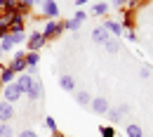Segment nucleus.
Listing matches in <instances>:
<instances>
[{"instance_id":"nucleus-1","label":"nucleus","mask_w":153,"mask_h":137,"mask_svg":"<svg viewBox=\"0 0 153 137\" xmlns=\"http://www.w3.org/2000/svg\"><path fill=\"white\" fill-rule=\"evenodd\" d=\"M45 40H52V38H59L61 33H64V21L59 19H47V24L42 26V31H40Z\"/></svg>"},{"instance_id":"nucleus-2","label":"nucleus","mask_w":153,"mask_h":137,"mask_svg":"<svg viewBox=\"0 0 153 137\" xmlns=\"http://www.w3.org/2000/svg\"><path fill=\"white\" fill-rule=\"evenodd\" d=\"M24 38H26L24 33H7V36L0 38V50H2V52H12L17 45L24 43Z\"/></svg>"},{"instance_id":"nucleus-3","label":"nucleus","mask_w":153,"mask_h":137,"mask_svg":"<svg viewBox=\"0 0 153 137\" xmlns=\"http://www.w3.org/2000/svg\"><path fill=\"white\" fill-rule=\"evenodd\" d=\"M7 66H10L14 73H24V71L28 69V64H26V50H17V52H14V59H12Z\"/></svg>"},{"instance_id":"nucleus-4","label":"nucleus","mask_w":153,"mask_h":137,"mask_svg":"<svg viewBox=\"0 0 153 137\" xmlns=\"http://www.w3.org/2000/svg\"><path fill=\"white\" fill-rule=\"evenodd\" d=\"M45 43H47L45 36H42L40 31H33V33L28 36V40H26V52H40Z\"/></svg>"},{"instance_id":"nucleus-5","label":"nucleus","mask_w":153,"mask_h":137,"mask_svg":"<svg viewBox=\"0 0 153 137\" xmlns=\"http://www.w3.org/2000/svg\"><path fill=\"white\" fill-rule=\"evenodd\" d=\"M0 95H2V99H5V102H10V104H14V102H17L19 97H24L17 83H10V85H2V92H0Z\"/></svg>"},{"instance_id":"nucleus-6","label":"nucleus","mask_w":153,"mask_h":137,"mask_svg":"<svg viewBox=\"0 0 153 137\" xmlns=\"http://www.w3.org/2000/svg\"><path fill=\"white\" fill-rule=\"evenodd\" d=\"M40 12H42L45 19H59V5H57V0H45L42 7H40Z\"/></svg>"},{"instance_id":"nucleus-7","label":"nucleus","mask_w":153,"mask_h":137,"mask_svg":"<svg viewBox=\"0 0 153 137\" xmlns=\"http://www.w3.org/2000/svg\"><path fill=\"white\" fill-rule=\"evenodd\" d=\"M26 28V17L24 14H10V33H24Z\"/></svg>"},{"instance_id":"nucleus-8","label":"nucleus","mask_w":153,"mask_h":137,"mask_svg":"<svg viewBox=\"0 0 153 137\" xmlns=\"http://www.w3.org/2000/svg\"><path fill=\"white\" fill-rule=\"evenodd\" d=\"M14 118V104H10V102H0V123H10Z\"/></svg>"},{"instance_id":"nucleus-9","label":"nucleus","mask_w":153,"mask_h":137,"mask_svg":"<svg viewBox=\"0 0 153 137\" xmlns=\"http://www.w3.org/2000/svg\"><path fill=\"white\" fill-rule=\"evenodd\" d=\"M59 88L64 90V92H76L78 90V80L73 76H68V73H64L61 78H59Z\"/></svg>"},{"instance_id":"nucleus-10","label":"nucleus","mask_w":153,"mask_h":137,"mask_svg":"<svg viewBox=\"0 0 153 137\" xmlns=\"http://www.w3.org/2000/svg\"><path fill=\"white\" fill-rule=\"evenodd\" d=\"M90 106H92V111H94V114L104 116V114L108 111V106H111V104H108V99H106V97H92V104H90Z\"/></svg>"},{"instance_id":"nucleus-11","label":"nucleus","mask_w":153,"mask_h":137,"mask_svg":"<svg viewBox=\"0 0 153 137\" xmlns=\"http://www.w3.org/2000/svg\"><path fill=\"white\" fill-rule=\"evenodd\" d=\"M33 80L36 78H31L28 73H19V78L14 80L17 85H19V90H21V95H28V90L33 88Z\"/></svg>"},{"instance_id":"nucleus-12","label":"nucleus","mask_w":153,"mask_h":137,"mask_svg":"<svg viewBox=\"0 0 153 137\" xmlns=\"http://www.w3.org/2000/svg\"><path fill=\"white\" fill-rule=\"evenodd\" d=\"M73 99L78 102V106H90L92 104V95L87 90H76L73 92Z\"/></svg>"},{"instance_id":"nucleus-13","label":"nucleus","mask_w":153,"mask_h":137,"mask_svg":"<svg viewBox=\"0 0 153 137\" xmlns=\"http://www.w3.org/2000/svg\"><path fill=\"white\" fill-rule=\"evenodd\" d=\"M101 26L108 31V36H111V33H113V36H123V33H125V31H123V26H120V21H113V19L104 21Z\"/></svg>"},{"instance_id":"nucleus-14","label":"nucleus","mask_w":153,"mask_h":137,"mask_svg":"<svg viewBox=\"0 0 153 137\" xmlns=\"http://www.w3.org/2000/svg\"><path fill=\"white\" fill-rule=\"evenodd\" d=\"M108 38H111V36H108V31H106L104 26H97L94 31H92V40H94V43H99V45H104Z\"/></svg>"},{"instance_id":"nucleus-15","label":"nucleus","mask_w":153,"mask_h":137,"mask_svg":"<svg viewBox=\"0 0 153 137\" xmlns=\"http://www.w3.org/2000/svg\"><path fill=\"white\" fill-rule=\"evenodd\" d=\"M108 10H111V5H108V2H104V0H99V2L92 5V17H104Z\"/></svg>"},{"instance_id":"nucleus-16","label":"nucleus","mask_w":153,"mask_h":137,"mask_svg":"<svg viewBox=\"0 0 153 137\" xmlns=\"http://www.w3.org/2000/svg\"><path fill=\"white\" fill-rule=\"evenodd\" d=\"M14 76H17V73H14L10 66H2V69H0V83H2V85H10V83H14Z\"/></svg>"},{"instance_id":"nucleus-17","label":"nucleus","mask_w":153,"mask_h":137,"mask_svg":"<svg viewBox=\"0 0 153 137\" xmlns=\"http://www.w3.org/2000/svg\"><path fill=\"white\" fill-rule=\"evenodd\" d=\"M26 97H28V99H33V102H36V99H40V97H42V83H40L38 78L33 80V88L28 90V95H26Z\"/></svg>"},{"instance_id":"nucleus-18","label":"nucleus","mask_w":153,"mask_h":137,"mask_svg":"<svg viewBox=\"0 0 153 137\" xmlns=\"http://www.w3.org/2000/svg\"><path fill=\"white\" fill-rule=\"evenodd\" d=\"M120 26H123V31H132V28H134V17L130 14V10L123 12V21H120Z\"/></svg>"},{"instance_id":"nucleus-19","label":"nucleus","mask_w":153,"mask_h":137,"mask_svg":"<svg viewBox=\"0 0 153 137\" xmlns=\"http://www.w3.org/2000/svg\"><path fill=\"white\" fill-rule=\"evenodd\" d=\"M125 135L127 137H144V130H141V125H137V123H127Z\"/></svg>"},{"instance_id":"nucleus-20","label":"nucleus","mask_w":153,"mask_h":137,"mask_svg":"<svg viewBox=\"0 0 153 137\" xmlns=\"http://www.w3.org/2000/svg\"><path fill=\"white\" fill-rule=\"evenodd\" d=\"M104 50H106L108 55H115V52L120 50V43H118V40H115V38H108V40H106V43H104Z\"/></svg>"},{"instance_id":"nucleus-21","label":"nucleus","mask_w":153,"mask_h":137,"mask_svg":"<svg viewBox=\"0 0 153 137\" xmlns=\"http://www.w3.org/2000/svg\"><path fill=\"white\" fill-rule=\"evenodd\" d=\"M106 116H108V121H111V125H115V123H120V121H123V116H120V111H118V109H113V106H108V111H106Z\"/></svg>"},{"instance_id":"nucleus-22","label":"nucleus","mask_w":153,"mask_h":137,"mask_svg":"<svg viewBox=\"0 0 153 137\" xmlns=\"http://www.w3.org/2000/svg\"><path fill=\"white\" fill-rule=\"evenodd\" d=\"M80 26H82V24H80L78 19H68V21H64V31H71V33H76Z\"/></svg>"},{"instance_id":"nucleus-23","label":"nucleus","mask_w":153,"mask_h":137,"mask_svg":"<svg viewBox=\"0 0 153 137\" xmlns=\"http://www.w3.org/2000/svg\"><path fill=\"white\" fill-rule=\"evenodd\" d=\"M0 137H14V128L10 123H0Z\"/></svg>"},{"instance_id":"nucleus-24","label":"nucleus","mask_w":153,"mask_h":137,"mask_svg":"<svg viewBox=\"0 0 153 137\" xmlns=\"http://www.w3.org/2000/svg\"><path fill=\"white\" fill-rule=\"evenodd\" d=\"M40 61V52H26V64L28 66H38Z\"/></svg>"},{"instance_id":"nucleus-25","label":"nucleus","mask_w":153,"mask_h":137,"mask_svg":"<svg viewBox=\"0 0 153 137\" xmlns=\"http://www.w3.org/2000/svg\"><path fill=\"white\" fill-rule=\"evenodd\" d=\"M99 135L101 137H115V128L113 125H101L99 128Z\"/></svg>"},{"instance_id":"nucleus-26","label":"nucleus","mask_w":153,"mask_h":137,"mask_svg":"<svg viewBox=\"0 0 153 137\" xmlns=\"http://www.w3.org/2000/svg\"><path fill=\"white\" fill-rule=\"evenodd\" d=\"M45 125H47V130L50 133H57V121H54V116H45Z\"/></svg>"},{"instance_id":"nucleus-27","label":"nucleus","mask_w":153,"mask_h":137,"mask_svg":"<svg viewBox=\"0 0 153 137\" xmlns=\"http://www.w3.org/2000/svg\"><path fill=\"white\" fill-rule=\"evenodd\" d=\"M73 19H78V21H80V24H82V21L87 19V12H85V10H78L76 14H73Z\"/></svg>"},{"instance_id":"nucleus-28","label":"nucleus","mask_w":153,"mask_h":137,"mask_svg":"<svg viewBox=\"0 0 153 137\" xmlns=\"http://www.w3.org/2000/svg\"><path fill=\"white\" fill-rule=\"evenodd\" d=\"M19 137H40V135L36 133V130H21V133H19Z\"/></svg>"},{"instance_id":"nucleus-29","label":"nucleus","mask_w":153,"mask_h":137,"mask_svg":"<svg viewBox=\"0 0 153 137\" xmlns=\"http://www.w3.org/2000/svg\"><path fill=\"white\" fill-rule=\"evenodd\" d=\"M118 111H120V116L125 118L127 114H130V106H127V104H120V106H118Z\"/></svg>"},{"instance_id":"nucleus-30","label":"nucleus","mask_w":153,"mask_h":137,"mask_svg":"<svg viewBox=\"0 0 153 137\" xmlns=\"http://www.w3.org/2000/svg\"><path fill=\"white\" fill-rule=\"evenodd\" d=\"M139 76H141V78H151V69H149V66H144V69L139 71Z\"/></svg>"},{"instance_id":"nucleus-31","label":"nucleus","mask_w":153,"mask_h":137,"mask_svg":"<svg viewBox=\"0 0 153 137\" xmlns=\"http://www.w3.org/2000/svg\"><path fill=\"white\" fill-rule=\"evenodd\" d=\"M125 36H127V40H130V43H134V40H137V33H134V28H132V31H125Z\"/></svg>"},{"instance_id":"nucleus-32","label":"nucleus","mask_w":153,"mask_h":137,"mask_svg":"<svg viewBox=\"0 0 153 137\" xmlns=\"http://www.w3.org/2000/svg\"><path fill=\"white\" fill-rule=\"evenodd\" d=\"M111 5L113 7H123V5H127V0H111Z\"/></svg>"},{"instance_id":"nucleus-33","label":"nucleus","mask_w":153,"mask_h":137,"mask_svg":"<svg viewBox=\"0 0 153 137\" xmlns=\"http://www.w3.org/2000/svg\"><path fill=\"white\" fill-rule=\"evenodd\" d=\"M28 7H33V5H38V2H45V0H24Z\"/></svg>"},{"instance_id":"nucleus-34","label":"nucleus","mask_w":153,"mask_h":137,"mask_svg":"<svg viewBox=\"0 0 153 137\" xmlns=\"http://www.w3.org/2000/svg\"><path fill=\"white\" fill-rule=\"evenodd\" d=\"M87 2H92V0H76V5L80 7V5H87Z\"/></svg>"},{"instance_id":"nucleus-35","label":"nucleus","mask_w":153,"mask_h":137,"mask_svg":"<svg viewBox=\"0 0 153 137\" xmlns=\"http://www.w3.org/2000/svg\"><path fill=\"white\" fill-rule=\"evenodd\" d=\"M52 137H64V135H61V133L57 130V133H52Z\"/></svg>"},{"instance_id":"nucleus-36","label":"nucleus","mask_w":153,"mask_h":137,"mask_svg":"<svg viewBox=\"0 0 153 137\" xmlns=\"http://www.w3.org/2000/svg\"><path fill=\"white\" fill-rule=\"evenodd\" d=\"M2 55H5V52H2V50H0V59H2Z\"/></svg>"},{"instance_id":"nucleus-37","label":"nucleus","mask_w":153,"mask_h":137,"mask_svg":"<svg viewBox=\"0 0 153 137\" xmlns=\"http://www.w3.org/2000/svg\"><path fill=\"white\" fill-rule=\"evenodd\" d=\"M0 92H2V83H0Z\"/></svg>"},{"instance_id":"nucleus-38","label":"nucleus","mask_w":153,"mask_h":137,"mask_svg":"<svg viewBox=\"0 0 153 137\" xmlns=\"http://www.w3.org/2000/svg\"><path fill=\"white\" fill-rule=\"evenodd\" d=\"M104 2H111V0H104Z\"/></svg>"},{"instance_id":"nucleus-39","label":"nucleus","mask_w":153,"mask_h":137,"mask_svg":"<svg viewBox=\"0 0 153 137\" xmlns=\"http://www.w3.org/2000/svg\"><path fill=\"white\" fill-rule=\"evenodd\" d=\"M2 2H5V0H0V5H2Z\"/></svg>"},{"instance_id":"nucleus-40","label":"nucleus","mask_w":153,"mask_h":137,"mask_svg":"<svg viewBox=\"0 0 153 137\" xmlns=\"http://www.w3.org/2000/svg\"><path fill=\"white\" fill-rule=\"evenodd\" d=\"M0 69H2V64H0Z\"/></svg>"},{"instance_id":"nucleus-41","label":"nucleus","mask_w":153,"mask_h":137,"mask_svg":"<svg viewBox=\"0 0 153 137\" xmlns=\"http://www.w3.org/2000/svg\"><path fill=\"white\" fill-rule=\"evenodd\" d=\"M17 2H21V0H17Z\"/></svg>"}]
</instances>
